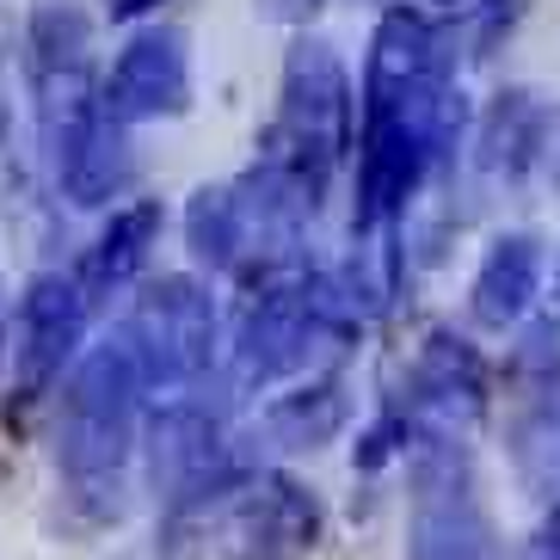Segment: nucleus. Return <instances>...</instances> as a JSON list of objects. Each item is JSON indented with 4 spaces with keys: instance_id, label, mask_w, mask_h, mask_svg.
<instances>
[{
    "instance_id": "1",
    "label": "nucleus",
    "mask_w": 560,
    "mask_h": 560,
    "mask_svg": "<svg viewBox=\"0 0 560 560\" xmlns=\"http://www.w3.org/2000/svg\"><path fill=\"white\" fill-rule=\"evenodd\" d=\"M142 370L124 327L93 346L62 388L56 407V462H62L68 499H81L93 517H117V487L136 450V412H142Z\"/></svg>"
},
{
    "instance_id": "2",
    "label": "nucleus",
    "mask_w": 560,
    "mask_h": 560,
    "mask_svg": "<svg viewBox=\"0 0 560 560\" xmlns=\"http://www.w3.org/2000/svg\"><path fill=\"white\" fill-rule=\"evenodd\" d=\"M351 302L339 283L314 278V271H283V278H265L253 290L241 327H234V382L259 395L271 382L308 370L314 351L339 339L351 327Z\"/></svg>"
},
{
    "instance_id": "3",
    "label": "nucleus",
    "mask_w": 560,
    "mask_h": 560,
    "mask_svg": "<svg viewBox=\"0 0 560 560\" xmlns=\"http://www.w3.org/2000/svg\"><path fill=\"white\" fill-rule=\"evenodd\" d=\"M351 149V81L346 62L332 56V44L302 37L296 50L283 56V112L265 136V161L283 166L290 179L308 191L314 203L327 198L332 166Z\"/></svg>"
},
{
    "instance_id": "4",
    "label": "nucleus",
    "mask_w": 560,
    "mask_h": 560,
    "mask_svg": "<svg viewBox=\"0 0 560 560\" xmlns=\"http://www.w3.org/2000/svg\"><path fill=\"white\" fill-rule=\"evenodd\" d=\"M400 456H407V480H412L407 560H499L493 517L475 493L468 438L407 431Z\"/></svg>"
},
{
    "instance_id": "5",
    "label": "nucleus",
    "mask_w": 560,
    "mask_h": 560,
    "mask_svg": "<svg viewBox=\"0 0 560 560\" xmlns=\"http://www.w3.org/2000/svg\"><path fill=\"white\" fill-rule=\"evenodd\" d=\"M149 400H191L215 363V308L191 278H161L124 320Z\"/></svg>"
},
{
    "instance_id": "6",
    "label": "nucleus",
    "mask_w": 560,
    "mask_h": 560,
    "mask_svg": "<svg viewBox=\"0 0 560 560\" xmlns=\"http://www.w3.org/2000/svg\"><path fill=\"white\" fill-rule=\"evenodd\" d=\"M327 536V511L296 475H253L215 517V555L222 560H308Z\"/></svg>"
},
{
    "instance_id": "7",
    "label": "nucleus",
    "mask_w": 560,
    "mask_h": 560,
    "mask_svg": "<svg viewBox=\"0 0 560 560\" xmlns=\"http://www.w3.org/2000/svg\"><path fill=\"white\" fill-rule=\"evenodd\" d=\"M149 475H154V493H161V505L173 511V517L198 511L203 499H215V493H234L241 462H234L229 438H222V419H215L198 395L166 400V407L154 412Z\"/></svg>"
},
{
    "instance_id": "8",
    "label": "nucleus",
    "mask_w": 560,
    "mask_h": 560,
    "mask_svg": "<svg viewBox=\"0 0 560 560\" xmlns=\"http://www.w3.org/2000/svg\"><path fill=\"white\" fill-rule=\"evenodd\" d=\"M400 425L407 431H438V438H468L487 412V363L480 351L450 327H431L412 351L407 370V407Z\"/></svg>"
},
{
    "instance_id": "9",
    "label": "nucleus",
    "mask_w": 560,
    "mask_h": 560,
    "mask_svg": "<svg viewBox=\"0 0 560 560\" xmlns=\"http://www.w3.org/2000/svg\"><path fill=\"white\" fill-rule=\"evenodd\" d=\"M86 332V290L81 278L44 271L25 283L13 320V370H19V400H44L62 382V363L74 358Z\"/></svg>"
},
{
    "instance_id": "10",
    "label": "nucleus",
    "mask_w": 560,
    "mask_h": 560,
    "mask_svg": "<svg viewBox=\"0 0 560 560\" xmlns=\"http://www.w3.org/2000/svg\"><path fill=\"white\" fill-rule=\"evenodd\" d=\"M105 117L117 130L130 124H154V117H179L191 105V62H185L179 32H142L130 37V50L112 62V81L100 93Z\"/></svg>"
},
{
    "instance_id": "11",
    "label": "nucleus",
    "mask_w": 560,
    "mask_h": 560,
    "mask_svg": "<svg viewBox=\"0 0 560 560\" xmlns=\"http://www.w3.org/2000/svg\"><path fill=\"white\" fill-rule=\"evenodd\" d=\"M542 296V241L536 234H499L487 259L475 271V290H468V308H475L480 327H517L529 314V302Z\"/></svg>"
},
{
    "instance_id": "12",
    "label": "nucleus",
    "mask_w": 560,
    "mask_h": 560,
    "mask_svg": "<svg viewBox=\"0 0 560 560\" xmlns=\"http://www.w3.org/2000/svg\"><path fill=\"white\" fill-rule=\"evenodd\" d=\"M161 203L154 198H136L124 203V210H112V222H105V234L93 241V253H86V271H81V290L86 302L105 296V290H117V283H130L142 265H149L154 241H161Z\"/></svg>"
},
{
    "instance_id": "13",
    "label": "nucleus",
    "mask_w": 560,
    "mask_h": 560,
    "mask_svg": "<svg viewBox=\"0 0 560 560\" xmlns=\"http://www.w3.org/2000/svg\"><path fill=\"white\" fill-rule=\"evenodd\" d=\"M351 425V395L339 376H320L296 395H278L265 407V438L278 450H320Z\"/></svg>"
},
{
    "instance_id": "14",
    "label": "nucleus",
    "mask_w": 560,
    "mask_h": 560,
    "mask_svg": "<svg viewBox=\"0 0 560 560\" xmlns=\"http://www.w3.org/2000/svg\"><path fill=\"white\" fill-rule=\"evenodd\" d=\"M185 241L210 271H234L241 265V210H234L229 185H203L185 203Z\"/></svg>"
},
{
    "instance_id": "15",
    "label": "nucleus",
    "mask_w": 560,
    "mask_h": 560,
    "mask_svg": "<svg viewBox=\"0 0 560 560\" xmlns=\"http://www.w3.org/2000/svg\"><path fill=\"white\" fill-rule=\"evenodd\" d=\"M536 117L542 112H529L524 93H505V100L493 105V117H487V130H480V166L517 179L524 161H529V149H536Z\"/></svg>"
},
{
    "instance_id": "16",
    "label": "nucleus",
    "mask_w": 560,
    "mask_h": 560,
    "mask_svg": "<svg viewBox=\"0 0 560 560\" xmlns=\"http://www.w3.org/2000/svg\"><path fill=\"white\" fill-rule=\"evenodd\" d=\"M400 444H407V425H400V412H382L376 425L363 431L358 444H351V462H358V475H376V468H388V462L400 456Z\"/></svg>"
},
{
    "instance_id": "17",
    "label": "nucleus",
    "mask_w": 560,
    "mask_h": 560,
    "mask_svg": "<svg viewBox=\"0 0 560 560\" xmlns=\"http://www.w3.org/2000/svg\"><path fill=\"white\" fill-rule=\"evenodd\" d=\"M529 161L542 166V179L560 191V105L536 117V149H529Z\"/></svg>"
},
{
    "instance_id": "18",
    "label": "nucleus",
    "mask_w": 560,
    "mask_h": 560,
    "mask_svg": "<svg viewBox=\"0 0 560 560\" xmlns=\"http://www.w3.org/2000/svg\"><path fill=\"white\" fill-rule=\"evenodd\" d=\"M524 13V0H487V19H480V37H475V56H487L493 50V37H499V25L511 32V19Z\"/></svg>"
},
{
    "instance_id": "19",
    "label": "nucleus",
    "mask_w": 560,
    "mask_h": 560,
    "mask_svg": "<svg viewBox=\"0 0 560 560\" xmlns=\"http://www.w3.org/2000/svg\"><path fill=\"white\" fill-rule=\"evenodd\" d=\"M517 560H560V499H555V511L542 517V529L524 542V555H517Z\"/></svg>"
},
{
    "instance_id": "20",
    "label": "nucleus",
    "mask_w": 560,
    "mask_h": 560,
    "mask_svg": "<svg viewBox=\"0 0 560 560\" xmlns=\"http://www.w3.org/2000/svg\"><path fill=\"white\" fill-rule=\"evenodd\" d=\"M327 7V0H259L265 19H278V25H302V19H314Z\"/></svg>"
},
{
    "instance_id": "21",
    "label": "nucleus",
    "mask_w": 560,
    "mask_h": 560,
    "mask_svg": "<svg viewBox=\"0 0 560 560\" xmlns=\"http://www.w3.org/2000/svg\"><path fill=\"white\" fill-rule=\"evenodd\" d=\"M112 7V19H142L149 7H161V0H105Z\"/></svg>"
},
{
    "instance_id": "22",
    "label": "nucleus",
    "mask_w": 560,
    "mask_h": 560,
    "mask_svg": "<svg viewBox=\"0 0 560 560\" xmlns=\"http://www.w3.org/2000/svg\"><path fill=\"white\" fill-rule=\"evenodd\" d=\"M555 314H560V278H555Z\"/></svg>"
},
{
    "instance_id": "23",
    "label": "nucleus",
    "mask_w": 560,
    "mask_h": 560,
    "mask_svg": "<svg viewBox=\"0 0 560 560\" xmlns=\"http://www.w3.org/2000/svg\"><path fill=\"white\" fill-rule=\"evenodd\" d=\"M438 7H456V0H438Z\"/></svg>"
}]
</instances>
